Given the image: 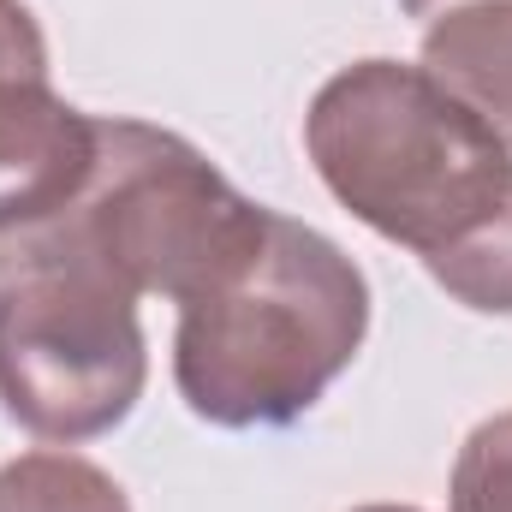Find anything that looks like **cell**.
<instances>
[{
  "instance_id": "obj_1",
  "label": "cell",
  "mask_w": 512,
  "mask_h": 512,
  "mask_svg": "<svg viewBox=\"0 0 512 512\" xmlns=\"http://www.w3.org/2000/svg\"><path fill=\"white\" fill-rule=\"evenodd\" d=\"M340 262L346 256L328 239L251 209L221 262L185 292V399L215 423H280L304 411L364 334V286L298 310V292H310Z\"/></svg>"
},
{
  "instance_id": "obj_2",
  "label": "cell",
  "mask_w": 512,
  "mask_h": 512,
  "mask_svg": "<svg viewBox=\"0 0 512 512\" xmlns=\"http://www.w3.org/2000/svg\"><path fill=\"white\" fill-rule=\"evenodd\" d=\"M310 143L322 179L387 239L429 262L471 245L512 197V161L495 126L417 72L370 60L316 102Z\"/></svg>"
},
{
  "instance_id": "obj_3",
  "label": "cell",
  "mask_w": 512,
  "mask_h": 512,
  "mask_svg": "<svg viewBox=\"0 0 512 512\" xmlns=\"http://www.w3.org/2000/svg\"><path fill=\"white\" fill-rule=\"evenodd\" d=\"M429 66L459 90V102H483V120L512 131V6H471L429 30Z\"/></svg>"
},
{
  "instance_id": "obj_4",
  "label": "cell",
  "mask_w": 512,
  "mask_h": 512,
  "mask_svg": "<svg viewBox=\"0 0 512 512\" xmlns=\"http://www.w3.org/2000/svg\"><path fill=\"white\" fill-rule=\"evenodd\" d=\"M429 268H435L459 298H471L477 310H512V197L471 245H459L453 256H441V262H429Z\"/></svg>"
},
{
  "instance_id": "obj_5",
  "label": "cell",
  "mask_w": 512,
  "mask_h": 512,
  "mask_svg": "<svg viewBox=\"0 0 512 512\" xmlns=\"http://www.w3.org/2000/svg\"><path fill=\"white\" fill-rule=\"evenodd\" d=\"M453 512H512V417L483 423L459 459Z\"/></svg>"
}]
</instances>
